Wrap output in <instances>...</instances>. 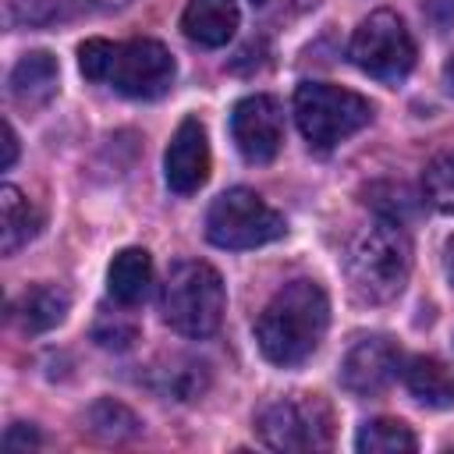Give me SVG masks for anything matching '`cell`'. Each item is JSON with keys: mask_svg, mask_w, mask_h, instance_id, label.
<instances>
[{"mask_svg": "<svg viewBox=\"0 0 454 454\" xmlns=\"http://www.w3.org/2000/svg\"><path fill=\"white\" fill-rule=\"evenodd\" d=\"M78 11H85V0H7V18L21 28H53Z\"/></svg>", "mask_w": 454, "mask_h": 454, "instance_id": "ffe728a7", "label": "cell"}, {"mask_svg": "<svg viewBox=\"0 0 454 454\" xmlns=\"http://www.w3.org/2000/svg\"><path fill=\"white\" fill-rule=\"evenodd\" d=\"M284 216L252 188H227L206 209V238L216 248L245 252L284 238Z\"/></svg>", "mask_w": 454, "mask_h": 454, "instance_id": "5b68a950", "label": "cell"}, {"mask_svg": "<svg viewBox=\"0 0 454 454\" xmlns=\"http://www.w3.org/2000/svg\"><path fill=\"white\" fill-rule=\"evenodd\" d=\"M14 160H18V135H14L11 121H4V160H0V167H4V170H11V167H14Z\"/></svg>", "mask_w": 454, "mask_h": 454, "instance_id": "4316f807", "label": "cell"}, {"mask_svg": "<svg viewBox=\"0 0 454 454\" xmlns=\"http://www.w3.org/2000/svg\"><path fill=\"white\" fill-rule=\"evenodd\" d=\"M57 82H60L57 57L46 53V50H32L14 64V71L7 78V89H11V99L18 106L35 110V106H43L57 96Z\"/></svg>", "mask_w": 454, "mask_h": 454, "instance_id": "7c38bea8", "label": "cell"}, {"mask_svg": "<svg viewBox=\"0 0 454 454\" xmlns=\"http://www.w3.org/2000/svg\"><path fill=\"white\" fill-rule=\"evenodd\" d=\"M348 53L358 71H365L369 78L387 82V85L404 82L408 71L415 67V39H411L408 25L387 7H380L358 21Z\"/></svg>", "mask_w": 454, "mask_h": 454, "instance_id": "52a82bcc", "label": "cell"}, {"mask_svg": "<svg viewBox=\"0 0 454 454\" xmlns=\"http://www.w3.org/2000/svg\"><path fill=\"white\" fill-rule=\"evenodd\" d=\"M135 337H138V323H135L128 312H110V309H103V312L96 316V323H92V340H96L99 348L124 351V348L135 344Z\"/></svg>", "mask_w": 454, "mask_h": 454, "instance_id": "cb8c5ba5", "label": "cell"}, {"mask_svg": "<svg viewBox=\"0 0 454 454\" xmlns=\"http://www.w3.org/2000/svg\"><path fill=\"white\" fill-rule=\"evenodd\" d=\"M365 206H372L376 216L394 220V223H411L422 213V199L408 184H394V181L369 184L365 188Z\"/></svg>", "mask_w": 454, "mask_h": 454, "instance_id": "44dd1931", "label": "cell"}, {"mask_svg": "<svg viewBox=\"0 0 454 454\" xmlns=\"http://www.w3.org/2000/svg\"><path fill=\"white\" fill-rule=\"evenodd\" d=\"M255 433L273 450H326L333 440V408L319 394L277 397L255 415Z\"/></svg>", "mask_w": 454, "mask_h": 454, "instance_id": "8992f818", "label": "cell"}, {"mask_svg": "<svg viewBox=\"0 0 454 454\" xmlns=\"http://www.w3.org/2000/svg\"><path fill=\"white\" fill-rule=\"evenodd\" d=\"M443 85H447V92L454 96V53H450L447 64H443Z\"/></svg>", "mask_w": 454, "mask_h": 454, "instance_id": "f1b7e54d", "label": "cell"}, {"mask_svg": "<svg viewBox=\"0 0 454 454\" xmlns=\"http://www.w3.org/2000/svg\"><path fill=\"white\" fill-rule=\"evenodd\" d=\"M131 0H85V7H99V11H121L128 7Z\"/></svg>", "mask_w": 454, "mask_h": 454, "instance_id": "83f0119b", "label": "cell"}, {"mask_svg": "<svg viewBox=\"0 0 454 454\" xmlns=\"http://www.w3.org/2000/svg\"><path fill=\"white\" fill-rule=\"evenodd\" d=\"M404 387L426 408H454V369L433 355H415L401 365Z\"/></svg>", "mask_w": 454, "mask_h": 454, "instance_id": "9a60e30c", "label": "cell"}, {"mask_svg": "<svg viewBox=\"0 0 454 454\" xmlns=\"http://www.w3.org/2000/svg\"><path fill=\"white\" fill-rule=\"evenodd\" d=\"M106 287L110 298L124 309L145 301L149 287H153V259L145 248H121L106 270Z\"/></svg>", "mask_w": 454, "mask_h": 454, "instance_id": "2e32d148", "label": "cell"}, {"mask_svg": "<svg viewBox=\"0 0 454 454\" xmlns=\"http://www.w3.org/2000/svg\"><path fill=\"white\" fill-rule=\"evenodd\" d=\"M344 270L358 301L365 305L394 301L411 273V238L404 223L380 216L376 223L362 227L348 245Z\"/></svg>", "mask_w": 454, "mask_h": 454, "instance_id": "7a4b0ae2", "label": "cell"}, {"mask_svg": "<svg viewBox=\"0 0 454 454\" xmlns=\"http://www.w3.org/2000/svg\"><path fill=\"white\" fill-rule=\"evenodd\" d=\"M330 326V298L316 280L284 284L255 319V344L266 362L291 369L316 355Z\"/></svg>", "mask_w": 454, "mask_h": 454, "instance_id": "6da1fadb", "label": "cell"}, {"mask_svg": "<svg viewBox=\"0 0 454 454\" xmlns=\"http://www.w3.org/2000/svg\"><path fill=\"white\" fill-rule=\"evenodd\" d=\"M149 387L163 397H174V401H195L209 387V365L199 362V358L174 355L163 365H153Z\"/></svg>", "mask_w": 454, "mask_h": 454, "instance_id": "e0dca14e", "label": "cell"}, {"mask_svg": "<svg viewBox=\"0 0 454 454\" xmlns=\"http://www.w3.org/2000/svg\"><path fill=\"white\" fill-rule=\"evenodd\" d=\"M174 74L177 64L163 43L128 39V43H114L103 85L117 89L128 99H160L174 85Z\"/></svg>", "mask_w": 454, "mask_h": 454, "instance_id": "ba28073f", "label": "cell"}, {"mask_svg": "<svg viewBox=\"0 0 454 454\" xmlns=\"http://www.w3.org/2000/svg\"><path fill=\"white\" fill-rule=\"evenodd\" d=\"M85 422H89V429H92L96 436H103V440H128V436H135L138 426H142L124 404H117V401H110V397L96 401V404L89 408Z\"/></svg>", "mask_w": 454, "mask_h": 454, "instance_id": "603a6c76", "label": "cell"}, {"mask_svg": "<svg viewBox=\"0 0 454 454\" xmlns=\"http://www.w3.org/2000/svg\"><path fill=\"white\" fill-rule=\"evenodd\" d=\"M422 14L436 32H450L454 28V0H426Z\"/></svg>", "mask_w": 454, "mask_h": 454, "instance_id": "d4e9b609", "label": "cell"}, {"mask_svg": "<svg viewBox=\"0 0 454 454\" xmlns=\"http://www.w3.org/2000/svg\"><path fill=\"white\" fill-rule=\"evenodd\" d=\"M401 365L404 358L390 337H362L340 362V387L355 397H376L397 380Z\"/></svg>", "mask_w": 454, "mask_h": 454, "instance_id": "30bf717a", "label": "cell"}, {"mask_svg": "<svg viewBox=\"0 0 454 454\" xmlns=\"http://www.w3.org/2000/svg\"><path fill=\"white\" fill-rule=\"evenodd\" d=\"M294 121L309 149H333L372 121V103L333 82H301L294 89Z\"/></svg>", "mask_w": 454, "mask_h": 454, "instance_id": "277c9868", "label": "cell"}, {"mask_svg": "<svg viewBox=\"0 0 454 454\" xmlns=\"http://www.w3.org/2000/svg\"><path fill=\"white\" fill-rule=\"evenodd\" d=\"M443 266H447V277H450V284H454V241H447V259H443Z\"/></svg>", "mask_w": 454, "mask_h": 454, "instance_id": "f546056e", "label": "cell"}, {"mask_svg": "<svg viewBox=\"0 0 454 454\" xmlns=\"http://www.w3.org/2000/svg\"><path fill=\"white\" fill-rule=\"evenodd\" d=\"M355 447L362 454H411L419 447V440L401 419H369L358 429Z\"/></svg>", "mask_w": 454, "mask_h": 454, "instance_id": "d6986e66", "label": "cell"}, {"mask_svg": "<svg viewBox=\"0 0 454 454\" xmlns=\"http://www.w3.org/2000/svg\"><path fill=\"white\" fill-rule=\"evenodd\" d=\"M231 138L248 163H270L284 145V106L277 96L255 92L238 99L231 110Z\"/></svg>", "mask_w": 454, "mask_h": 454, "instance_id": "9c48e42d", "label": "cell"}, {"mask_svg": "<svg viewBox=\"0 0 454 454\" xmlns=\"http://www.w3.org/2000/svg\"><path fill=\"white\" fill-rule=\"evenodd\" d=\"M252 4H266V0H252Z\"/></svg>", "mask_w": 454, "mask_h": 454, "instance_id": "4dcf8cb0", "label": "cell"}, {"mask_svg": "<svg viewBox=\"0 0 454 454\" xmlns=\"http://www.w3.org/2000/svg\"><path fill=\"white\" fill-rule=\"evenodd\" d=\"M160 312H163V323L181 337H192V340L213 337L227 312V291L220 273L202 259L174 262L160 291Z\"/></svg>", "mask_w": 454, "mask_h": 454, "instance_id": "3957f363", "label": "cell"}, {"mask_svg": "<svg viewBox=\"0 0 454 454\" xmlns=\"http://www.w3.org/2000/svg\"><path fill=\"white\" fill-rule=\"evenodd\" d=\"M4 447H7V450H28V447H39V433L28 429L25 422H14V426L4 433Z\"/></svg>", "mask_w": 454, "mask_h": 454, "instance_id": "484cf974", "label": "cell"}, {"mask_svg": "<svg viewBox=\"0 0 454 454\" xmlns=\"http://www.w3.org/2000/svg\"><path fill=\"white\" fill-rule=\"evenodd\" d=\"M181 28L199 46H227L238 32V4L234 0H188L181 14Z\"/></svg>", "mask_w": 454, "mask_h": 454, "instance_id": "4fadbf2b", "label": "cell"}, {"mask_svg": "<svg viewBox=\"0 0 454 454\" xmlns=\"http://www.w3.org/2000/svg\"><path fill=\"white\" fill-rule=\"evenodd\" d=\"M163 177L174 195H195L209 177V138L199 117H184L163 153Z\"/></svg>", "mask_w": 454, "mask_h": 454, "instance_id": "8fae6325", "label": "cell"}, {"mask_svg": "<svg viewBox=\"0 0 454 454\" xmlns=\"http://www.w3.org/2000/svg\"><path fill=\"white\" fill-rule=\"evenodd\" d=\"M35 234H39V213H35V206L14 184H4L0 188V252L4 255H14Z\"/></svg>", "mask_w": 454, "mask_h": 454, "instance_id": "ac0fdd59", "label": "cell"}, {"mask_svg": "<svg viewBox=\"0 0 454 454\" xmlns=\"http://www.w3.org/2000/svg\"><path fill=\"white\" fill-rule=\"evenodd\" d=\"M422 199L440 209V213H454V149L440 153L426 163L422 174Z\"/></svg>", "mask_w": 454, "mask_h": 454, "instance_id": "7402d4cb", "label": "cell"}, {"mask_svg": "<svg viewBox=\"0 0 454 454\" xmlns=\"http://www.w3.org/2000/svg\"><path fill=\"white\" fill-rule=\"evenodd\" d=\"M67 305H71V298H67L64 287H57V284H32V287H25L14 298L11 319L18 323L21 333H46L57 323H64Z\"/></svg>", "mask_w": 454, "mask_h": 454, "instance_id": "5bb4252c", "label": "cell"}]
</instances>
